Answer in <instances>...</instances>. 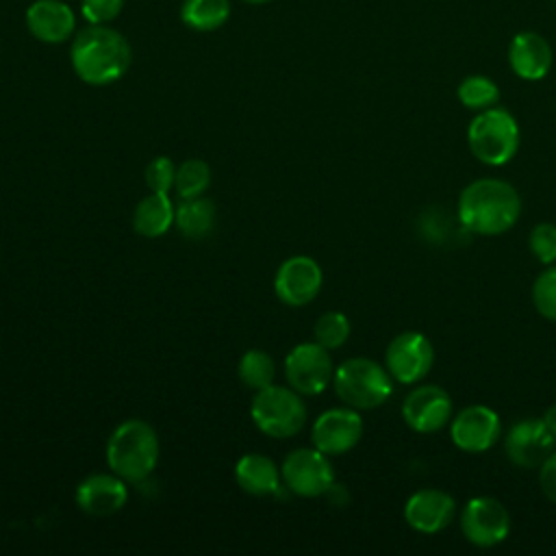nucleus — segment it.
Returning <instances> with one entry per match:
<instances>
[{
  "instance_id": "nucleus-5",
  "label": "nucleus",
  "mask_w": 556,
  "mask_h": 556,
  "mask_svg": "<svg viewBox=\"0 0 556 556\" xmlns=\"http://www.w3.org/2000/svg\"><path fill=\"white\" fill-rule=\"evenodd\" d=\"M467 143L480 163L493 167L504 165L519 148L517 119L500 106L478 111L467 128Z\"/></svg>"
},
{
  "instance_id": "nucleus-7",
  "label": "nucleus",
  "mask_w": 556,
  "mask_h": 556,
  "mask_svg": "<svg viewBox=\"0 0 556 556\" xmlns=\"http://www.w3.org/2000/svg\"><path fill=\"white\" fill-rule=\"evenodd\" d=\"M285 376L289 387L300 395L321 393L334 376L330 350L317 341L298 343L285 358Z\"/></svg>"
},
{
  "instance_id": "nucleus-2",
  "label": "nucleus",
  "mask_w": 556,
  "mask_h": 556,
  "mask_svg": "<svg viewBox=\"0 0 556 556\" xmlns=\"http://www.w3.org/2000/svg\"><path fill=\"white\" fill-rule=\"evenodd\" d=\"M72 67L76 76L87 85H111L119 80L130 67V46L113 28L104 24H91L83 28L70 50Z\"/></svg>"
},
{
  "instance_id": "nucleus-1",
  "label": "nucleus",
  "mask_w": 556,
  "mask_h": 556,
  "mask_svg": "<svg viewBox=\"0 0 556 556\" xmlns=\"http://www.w3.org/2000/svg\"><path fill=\"white\" fill-rule=\"evenodd\" d=\"M519 215V193L500 178L473 180L458 195V219L476 235H502L517 224Z\"/></svg>"
},
{
  "instance_id": "nucleus-34",
  "label": "nucleus",
  "mask_w": 556,
  "mask_h": 556,
  "mask_svg": "<svg viewBox=\"0 0 556 556\" xmlns=\"http://www.w3.org/2000/svg\"><path fill=\"white\" fill-rule=\"evenodd\" d=\"M243 2H248V4H265L269 0H243Z\"/></svg>"
},
{
  "instance_id": "nucleus-16",
  "label": "nucleus",
  "mask_w": 556,
  "mask_h": 556,
  "mask_svg": "<svg viewBox=\"0 0 556 556\" xmlns=\"http://www.w3.org/2000/svg\"><path fill=\"white\" fill-rule=\"evenodd\" d=\"M128 500L126 480L117 473H91L76 486V504L91 517H109Z\"/></svg>"
},
{
  "instance_id": "nucleus-30",
  "label": "nucleus",
  "mask_w": 556,
  "mask_h": 556,
  "mask_svg": "<svg viewBox=\"0 0 556 556\" xmlns=\"http://www.w3.org/2000/svg\"><path fill=\"white\" fill-rule=\"evenodd\" d=\"M176 180V165L167 156H156L146 167V185L154 193H167L174 189Z\"/></svg>"
},
{
  "instance_id": "nucleus-3",
  "label": "nucleus",
  "mask_w": 556,
  "mask_h": 556,
  "mask_svg": "<svg viewBox=\"0 0 556 556\" xmlns=\"http://www.w3.org/2000/svg\"><path fill=\"white\" fill-rule=\"evenodd\" d=\"M159 437L148 421L128 419L106 441V463L126 482L146 480L159 463Z\"/></svg>"
},
{
  "instance_id": "nucleus-23",
  "label": "nucleus",
  "mask_w": 556,
  "mask_h": 556,
  "mask_svg": "<svg viewBox=\"0 0 556 556\" xmlns=\"http://www.w3.org/2000/svg\"><path fill=\"white\" fill-rule=\"evenodd\" d=\"M180 17L193 30H215L230 17V0H185Z\"/></svg>"
},
{
  "instance_id": "nucleus-27",
  "label": "nucleus",
  "mask_w": 556,
  "mask_h": 556,
  "mask_svg": "<svg viewBox=\"0 0 556 556\" xmlns=\"http://www.w3.org/2000/svg\"><path fill=\"white\" fill-rule=\"evenodd\" d=\"M313 337L326 350H337L350 337V319L341 311H328L317 317L313 326Z\"/></svg>"
},
{
  "instance_id": "nucleus-20",
  "label": "nucleus",
  "mask_w": 556,
  "mask_h": 556,
  "mask_svg": "<svg viewBox=\"0 0 556 556\" xmlns=\"http://www.w3.org/2000/svg\"><path fill=\"white\" fill-rule=\"evenodd\" d=\"M280 469L269 456L263 454H245L235 465V480L241 491L263 497L271 495L280 489Z\"/></svg>"
},
{
  "instance_id": "nucleus-28",
  "label": "nucleus",
  "mask_w": 556,
  "mask_h": 556,
  "mask_svg": "<svg viewBox=\"0 0 556 556\" xmlns=\"http://www.w3.org/2000/svg\"><path fill=\"white\" fill-rule=\"evenodd\" d=\"M532 302L545 319L556 321V265L536 276L532 285Z\"/></svg>"
},
{
  "instance_id": "nucleus-8",
  "label": "nucleus",
  "mask_w": 556,
  "mask_h": 556,
  "mask_svg": "<svg viewBox=\"0 0 556 556\" xmlns=\"http://www.w3.org/2000/svg\"><path fill=\"white\" fill-rule=\"evenodd\" d=\"M280 473L289 491L300 497H319L334 482V471L328 454L319 452L317 447L293 450L285 458Z\"/></svg>"
},
{
  "instance_id": "nucleus-31",
  "label": "nucleus",
  "mask_w": 556,
  "mask_h": 556,
  "mask_svg": "<svg viewBox=\"0 0 556 556\" xmlns=\"http://www.w3.org/2000/svg\"><path fill=\"white\" fill-rule=\"evenodd\" d=\"M124 0H80V13L89 24H106L119 15Z\"/></svg>"
},
{
  "instance_id": "nucleus-33",
  "label": "nucleus",
  "mask_w": 556,
  "mask_h": 556,
  "mask_svg": "<svg viewBox=\"0 0 556 556\" xmlns=\"http://www.w3.org/2000/svg\"><path fill=\"white\" fill-rule=\"evenodd\" d=\"M541 419H543V424L547 426V430H549V434H552V439H554V443H556V404L549 406Z\"/></svg>"
},
{
  "instance_id": "nucleus-24",
  "label": "nucleus",
  "mask_w": 556,
  "mask_h": 556,
  "mask_svg": "<svg viewBox=\"0 0 556 556\" xmlns=\"http://www.w3.org/2000/svg\"><path fill=\"white\" fill-rule=\"evenodd\" d=\"M456 96H458V100H460V104L465 109H469V111H484V109H491V106L497 104L500 87L489 76L471 74V76H465L458 83Z\"/></svg>"
},
{
  "instance_id": "nucleus-9",
  "label": "nucleus",
  "mask_w": 556,
  "mask_h": 556,
  "mask_svg": "<svg viewBox=\"0 0 556 556\" xmlns=\"http://www.w3.org/2000/svg\"><path fill=\"white\" fill-rule=\"evenodd\" d=\"M434 363V348L430 339L417 330L402 332L391 339L384 352V367L393 380L415 384L424 380Z\"/></svg>"
},
{
  "instance_id": "nucleus-21",
  "label": "nucleus",
  "mask_w": 556,
  "mask_h": 556,
  "mask_svg": "<svg viewBox=\"0 0 556 556\" xmlns=\"http://www.w3.org/2000/svg\"><path fill=\"white\" fill-rule=\"evenodd\" d=\"M174 215H176V208H174L172 200L167 198V193L152 191L137 204V208L132 213V228L141 237L154 239V237L165 235L172 228Z\"/></svg>"
},
{
  "instance_id": "nucleus-11",
  "label": "nucleus",
  "mask_w": 556,
  "mask_h": 556,
  "mask_svg": "<svg viewBox=\"0 0 556 556\" xmlns=\"http://www.w3.org/2000/svg\"><path fill=\"white\" fill-rule=\"evenodd\" d=\"M361 437H363V419L352 406L324 410L315 419L311 430L313 445L328 456H339L350 452L361 441Z\"/></svg>"
},
{
  "instance_id": "nucleus-35",
  "label": "nucleus",
  "mask_w": 556,
  "mask_h": 556,
  "mask_svg": "<svg viewBox=\"0 0 556 556\" xmlns=\"http://www.w3.org/2000/svg\"><path fill=\"white\" fill-rule=\"evenodd\" d=\"M554 2H556V0H554Z\"/></svg>"
},
{
  "instance_id": "nucleus-19",
  "label": "nucleus",
  "mask_w": 556,
  "mask_h": 556,
  "mask_svg": "<svg viewBox=\"0 0 556 556\" xmlns=\"http://www.w3.org/2000/svg\"><path fill=\"white\" fill-rule=\"evenodd\" d=\"M26 26L35 39L43 43H61L74 33L76 15L61 0H35L26 9Z\"/></svg>"
},
{
  "instance_id": "nucleus-17",
  "label": "nucleus",
  "mask_w": 556,
  "mask_h": 556,
  "mask_svg": "<svg viewBox=\"0 0 556 556\" xmlns=\"http://www.w3.org/2000/svg\"><path fill=\"white\" fill-rule=\"evenodd\" d=\"M552 63L554 52L543 35L534 30H521L513 35L508 43V65L515 76L523 80H541L549 74Z\"/></svg>"
},
{
  "instance_id": "nucleus-12",
  "label": "nucleus",
  "mask_w": 556,
  "mask_h": 556,
  "mask_svg": "<svg viewBox=\"0 0 556 556\" xmlns=\"http://www.w3.org/2000/svg\"><path fill=\"white\" fill-rule=\"evenodd\" d=\"M324 274L315 258L298 254L287 258L274 278V289L280 302L289 306H304L313 302L321 289Z\"/></svg>"
},
{
  "instance_id": "nucleus-29",
  "label": "nucleus",
  "mask_w": 556,
  "mask_h": 556,
  "mask_svg": "<svg viewBox=\"0 0 556 556\" xmlns=\"http://www.w3.org/2000/svg\"><path fill=\"white\" fill-rule=\"evenodd\" d=\"M528 243H530V252L543 265H549L556 261V226L554 224H549V222L536 224L530 230Z\"/></svg>"
},
{
  "instance_id": "nucleus-14",
  "label": "nucleus",
  "mask_w": 556,
  "mask_h": 556,
  "mask_svg": "<svg viewBox=\"0 0 556 556\" xmlns=\"http://www.w3.org/2000/svg\"><path fill=\"white\" fill-rule=\"evenodd\" d=\"M402 417L415 432H437L452 417V397L437 384H421L406 395L402 404Z\"/></svg>"
},
{
  "instance_id": "nucleus-13",
  "label": "nucleus",
  "mask_w": 556,
  "mask_h": 556,
  "mask_svg": "<svg viewBox=\"0 0 556 556\" xmlns=\"http://www.w3.org/2000/svg\"><path fill=\"white\" fill-rule=\"evenodd\" d=\"M502 434L500 415L482 404L463 408L450 426L452 443L463 452H486L491 450Z\"/></svg>"
},
{
  "instance_id": "nucleus-26",
  "label": "nucleus",
  "mask_w": 556,
  "mask_h": 556,
  "mask_svg": "<svg viewBox=\"0 0 556 556\" xmlns=\"http://www.w3.org/2000/svg\"><path fill=\"white\" fill-rule=\"evenodd\" d=\"M211 185V167L200 159H189L176 167L174 189L180 200L200 198Z\"/></svg>"
},
{
  "instance_id": "nucleus-4",
  "label": "nucleus",
  "mask_w": 556,
  "mask_h": 556,
  "mask_svg": "<svg viewBox=\"0 0 556 556\" xmlns=\"http://www.w3.org/2000/svg\"><path fill=\"white\" fill-rule=\"evenodd\" d=\"M332 382L339 400L356 410L376 408L393 393V376L389 369L365 356L343 361L334 369Z\"/></svg>"
},
{
  "instance_id": "nucleus-25",
  "label": "nucleus",
  "mask_w": 556,
  "mask_h": 556,
  "mask_svg": "<svg viewBox=\"0 0 556 556\" xmlns=\"http://www.w3.org/2000/svg\"><path fill=\"white\" fill-rule=\"evenodd\" d=\"M237 371H239L241 382L248 389L261 391V389L274 384L276 365H274V358L267 352H263V350H248L241 356Z\"/></svg>"
},
{
  "instance_id": "nucleus-6",
  "label": "nucleus",
  "mask_w": 556,
  "mask_h": 556,
  "mask_svg": "<svg viewBox=\"0 0 556 556\" xmlns=\"http://www.w3.org/2000/svg\"><path fill=\"white\" fill-rule=\"evenodd\" d=\"M252 421L261 432L274 439H289L304 428L306 406L291 387L269 384L256 391L250 406Z\"/></svg>"
},
{
  "instance_id": "nucleus-15",
  "label": "nucleus",
  "mask_w": 556,
  "mask_h": 556,
  "mask_svg": "<svg viewBox=\"0 0 556 556\" xmlns=\"http://www.w3.org/2000/svg\"><path fill=\"white\" fill-rule=\"evenodd\" d=\"M556 443L543 424V419L528 417L510 426L504 439V450L510 463L523 469L541 467V463L554 452Z\"/></svg>"
},
{
  "instance_id": "nucleus-32",
  "label": "nucleus",
  "mask_w": 556,
  "mask_h": 556,
  "mask_svg": "<svg viewBox=\"0 0 556 556\" xmlns=\"http://www.w3.org/2000/svg\"><path fill=\"white\" fill-rule=\"evenodd\" d=\"M539 484L547 500L556 504V450L539 467Z\"/></svg>"
},
{
  "instance_id": "nucleus-22",
  "label": "nucleus",
  "mask_w": 556,
  "mask_h": 556,
  "mask_svg": "<svg viewBox=\"0 0 556 556\" xmlns=\"http://www.w3.org/2000/svg\"><path fill=\"white\" fill-rule=\"evenodd\" d=\"M215 204L208 198H189L176 206L174 224L182 237L204 239L215 226Z\"/></svg>"
},
{
  "instance_id": "nucleus-18",
  "label": "nucleus",
  "mask_w": 556,
  "mask_h": 556,
  "mask_svg": "<svg viewBox=\"0 0 556 556\" xmlns=\"http://www.w3.org/2000/svg\"><path fill=\"white\" fill-rule=\"evenodd\" d=\"M454 497L441 489H421L404 504L406 523L424 534H434L450 526L454 517Z\"/></svg>"
},
{
  "instance_id": "nucleus-10",
  "label": "nucleus",
  "mask_w": 556,
  "mask_h": 556,
  "mask_svg": "<svg viewBox=\"0 0 556 556\" xmlns=\"http://www.w3.org/2000/svg\"><path fill=\"white\" fill-rule=\"evenodd\" d=\"M465 539L478 547H493L510 532V515L504 504L489 495L471 497L460 515Z\"/></svg>"
}]
</instances>
